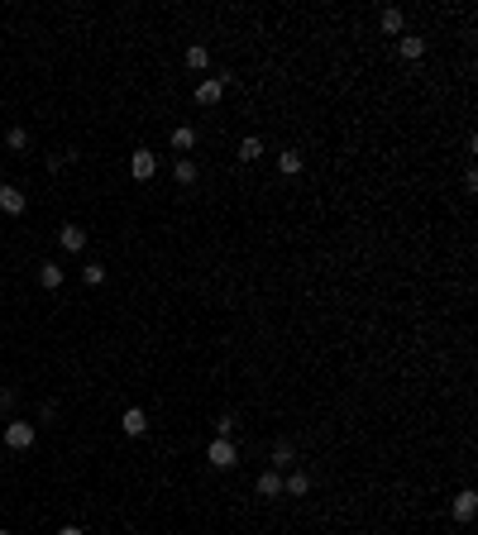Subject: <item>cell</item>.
I'll return each mask as SVG.
<instances>
[{"label":"cell","mask_w":478,"mask_h":535,"mask_svg":"<svg viewBox=\"0 0 478 535\" xmlns=\"http://www.w3.org/2000/svg\"><path fill=\"white\" fill-rule=\"evenodd\" d=\"M230 430H235V421H230V416H220V421H215V435H220V440H230Z\"/></svg>","instance_id":"obj_23"},{"label":"cell","mask_w":478,"mask_h":535,"mask_svg":"<svg viewBox=\"0 0 478 535\" xmlns=\"http://www.w3.org/2000/svg\"><path fill=\"white\" fill-rule=\"evenodd\" d=\"M278 492H283V478H278V473H258V497H278Z\"/></svg>","instance_id":"obj_15"},{"label":"cell","mask_w":478,"mask_h":535,"mask_svg":"<svg viewBox=\"0 0 478 535\" xmlns=\"http://www.w3.org/2000/svg\"><path fill=\"white\" fill-rule=\"evenodd\" d=\"M206 459L215 464V469H235V464H239V449H235V440H220V435H215V440L206 444Z\"/></svg>","instance_id":"obj_1"},{"label":"cell","mask_w":478,"mask_h":535,"mask_svg":"<svg viewBox=\"0 0 478 535\" xmlns=\"http://www.w3.org/2000/svg\"><path fill=\"white\" fill-rule=\"evenodd\" d=\"M397 53H402V58H407V63H416V58H421V53H426V39H416V34H402Z\"/></svg>","instance_id":"obj_13"},{"label":"cell","mask_w":478,"mask_h":535,"mask_svg":"<svg viewBox=\"0 0 478 535\" xmlns=\"http://www.w3.org/2000/svg\"><path fill=\"white\" fill-rule=\"evenodd\" d=\"M302 168H306V158L297 153V148H287V153H278V173H283V177H297Z\"/></svg>","instance_id":"obj_12"},{"label":"cell","mask_w":478,"mask_h":535,"mask_svg":"<svg viewBox=\"0 0 478 535\" xmlns=\"http://www.w3.org/2000/svg\"><path fill=\"white\" fill-rule=\"evenodd\" d=\"M72 163H77V153H72V148H67V153H53V158H48V168H53V173H63V168H72Z\"/></svg>","instance_id":"obj_21"},{"label":"cell","mask_w":478,"mask_h":535,"mask_svg":"<svg viewBox=\"0 0 478 535\" xmlns=\"http://www.w3.org/2000/svg\"><path fill=\"white\" fill-rule=\"evenodd\" d=\"M120 430H125V435H143V430H148V416H143L139 407H129L125 416H120Z\"/></svg>","instance_id":"obj_10"},{"label":"cell","mask_w":478,"mask_h":535,"mask_svg":"<svg viewBox=\"0 0 478 535\" xmlns=\"http://www.w3.org/2000/svg\"><path fill=\"white\" fill-rule=\"evenodd\" d=\"M378 29H382V34H402V10H382V15H378Z\"/></svg>","instance_id":"obj_19"},{"label":"cell","mask_w":478,"mask_h":535,"mask_svg":"<svg viewBox=\"0 0 478 535\" xmlns=\"http://www.w3.org/2000/svg\"><path fill=\"white\" fill-rule=\"evenodd\" d=\"M34 440H39L34 421H10V425H5V444H10V449H29Z\"/></svg>","instance_id":"obj_2"},{"label":"cell","mask_w":478,"mask_h":535,"mask_svg":"<svg viewBox=\"0 0 478 535\" xmlns=\"http://www.w3.org/2000/svg\"><path fill=\"white\" fill-rule=\"evenodd\" d=\"M0 210H5V215H24V210H29V196L19 187H5L0 191Z\"/></svg>","instance_id":"obj_5"},{"label":"cell","mask_w":478,"mask_h":535,"mask_svg":"<svg viewBox=\"0 0 478 535\" xmlns=\"http://www.w3.org/2000/svg\"><path fill=\"white\" fill-rule=\"evenodd\" d=\"M182 58H187V67H191V72H206V63H210V53H206L201 44H191L187 53H182Z\"/></svg>","instance_id":"obj_16"},{"label":"cell","mask_w":478,"mask_h":535,"mask_svg":"<svg viewBox=\"0 0 478 535\" xmlns=\"http://www.w3.org/2000/svg\"><path fill=\"white\" fill-rule=\"evenodd\" d=\"M39 282H44L48 292H53V287H63V268H58V263H39Z\"/></svg>","instance_id":"obj_17"},{"label":"cell","mask_w":478,"mask_h":535,"mask_svg":"<svg viewBox=\"0 0 478 535\" xmlns=\"http://www.w3.org/2000/svg\"><path fill=\"white\" fill-rule=\"evenodd\" d=\"M58 535H86V531H81V526H63V531H58Z\"/></svg>","instance_id":"obj_24"},{"label":"cell","mask_w":478,"mask_h":535,"mask_svg":"<svg viewBox=\"0 0 478 535\" xmlns=\"http://www.w3.org/2000/svg\"><path fill=\"white\" fill-rule=\"evenodd\" d=\"M81 282L101 287V282H106V263H86V268H81Z\"/></svg>","instance_id":"obj_20"},{"label":"cell","mask_w":478,"mask_h":535,"mask_svg":"<svg viewBox=\"0 0 478 535\" xmlns=\"http://www.w3.org/2000/svg\"><path fill=\"white\" fill-rule=\"evenodd\" d=\"M173 177H177V187H196V177H201V168H196L191 158H177V163H173Z\"/></svg>","instance_id":"obj_8"},{"label":"cell","mask_w":478,"mask_h":535,"mask_svg":"<svg viewBox=\"0 0 478 535\" xmlns=\"http://www.w3.org/2000/svg\"><path fill=\"white\" fill-rule=\"evenodd\" d=\"M129 173L139 177V182H148V177L158 173V158L148 153V148H134V158H129Z\"/></svg>","instance_id":"obj_4"},{"label":"cell","mask_w":478,"mask_h":535,"mask_svg":"<svg viewBox=\"0 0 478 535\" xmlns=\"http://www.w3.org/2000/svg\"><path fill=\"white\" fill-rule=\"evenodd\" d=\"M0 535H10V531H0Z\"/></svg>","instance_id":"obj_26"},{"label":"cell","mask_w":478,"mask_h":535,"mask_svg":"<svg viewBox=\"0 0 478 535\" xmlns=\"http://www.w3.org/2000/svg\"><path fill=\"white\" fill-rule=\"evenodd\" d=\"M5 143H10V148H29V129H10V134H5Z\"/></svg>","instance_id":"obj_22"},{"label":"cell","mask_w":478,"mask_h":535,"mask_svg":"<svg viewBox=\"0 0 478 535\" xmlns=\"http://www.w3.org/2000/svg\"><path fill=\"white\" fill-rule=\"evenodd\" d=\"M474 511H478V492L464 488L459 497H454V521H474Z\"/></svg>","instance_id":"obj_7"},{"label":"cell","mask_w":478,"mask_h":535,"mask_svg":"<svg viewBox=\"0 0 478 535\" xmlns=\"http://www.w3.org/2000/svg\"><path fill=\"white\" fill-rule=\"evenodd\" d=\"M5 187H10V182H5V177H0V191H5Z\"/></svg>","instance_id":"obj_25"},{"label":"cell","mask_w":478,"mask_h":535,"mask_svg":"<svg viewBox=\"0 0 478 535\" xmlns=\"http://www.w3.org/2000/svg\"><path fill=\"white\" fill-rule=\"evenodd\" d=\"M287 464H297V449H292V440H278L273 444V469H287Z\"/></svg>","instance_id":"obj_14"},{"label":"cell","mask_w":478,"mask_h":535,"mask_svg":"<svg viewBox=\"0 0 478 535\" xmlns=\"http://www.w3.org/2000/svg\"><path fill=\"white\" fill-rule=\"evenodd\" d=\"M58 244H63L67 253H81L86 249V230H81V225H63V230H58Z\"/></svg>","instance_id":"obj_6"},{"label":"cell","mask_w":478,"mask_h":535,"mask_svg":"<svg viewBox=\"0 0 478 535\" xmlns=\"http://www.w3.org/2000/svg\"><path fill=\"white\" fill-rule=\"evenodd\" d=\"M225 86H230V77H206L201 86H196V106H215L225 96Z\"/></svg>","instance_id":"obj_3"},{"label":"cell","mask_w":478,"mask_h":535,"mask_svg":"<svg viewBox=\"0 0 478 535\" xmlns=\"http://www.w3.org/2000/svg\"><path fill=\"white\" fill-rule=\"evenodd\" d=\"M283 492H287V497H306V492H311V473H302V469L287 473V478H283Z\"/></svg>","instance_id":"obj_9"},{"label":"cell","mask_w":478,"mask_h":535,"mask_svg":"<svg viewBox=\"0 0 478 535\" xmlns=\"http://www.w3.org/2000/svg\"><path fill=\"white\" fill-rule=\"evenodd\" d=\"M263 158V139H244L239 143V163H258Z\"/></svg>","instance_id":"obj_18"},{"label":"cell","mask_w":478,"mask_h":535,"mask_svg":"<svg viewBox=\"0 0 478 535\" xmlns=\"http://www.w3.org/2000/svg\"><path fill=\"white\" fill-rule=\"evenodd\" d=\"M173 148H177V158H187L191 148H196V129H191V125H177V129H173Z\"/></svg>","instance_id":"obj_11"}]
</instances>
